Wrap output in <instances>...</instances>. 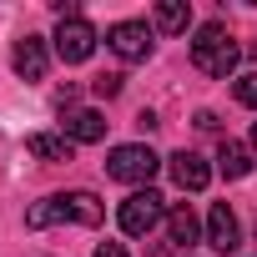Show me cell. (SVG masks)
Returning <instances> with one entry per match:
<instances>
[{
	"label": "cell",
	"mask_w": 257,
	"mask_h": 257,
	"mask_svg": "<svg viewBox=\"0 0 257 257\" xmlns=\"http://www.w3.org/2000/svg\"><path fill=\"white\" fill-rule=\"evenodd\" d=\"M172 177H177L182 192H202V187L212 182V167H207L197 152H177V157H172Z\"/></svg>",
	"instance_id": "obj_10"
},
{
	"label": "cell",
	"mask_w": 257,
	"mask_h": 257,
	"mask_svg": "<svg viewBox=\"0 0 257 257\" xmlns=\"http://www.w3.org/2000/svg\"><path fill=\"white\" fill-rule=\"evenodd\" d=\"M162 217H167V202H162V192H152V187H137L132 197L121 202V232H126V237H147Z\"/></svg>",
	"instance_id": "obj_4"
},
{
	"label": "cell",
	"mask_w": 257,
	"mask_h": 257,
	"mask_svg": "<svg viewBox=\"0 0 257 257\" xmlns=\"http://www.w3.org/2000/svg\"><path fill=\"white\" fill-rule=\"evenodd\" d=\"M91 51H96V26L86 16H66L56 26V56L66 66H81V61H91Z\"/></svg>",
	"instance_id": "obj_5"
},
{
	"label": "cell",
	"mask_w": 257,
	"mask_h": 257,
	"mask_svg": "<svg viewBox=\"0 0 257 257\" xmlns=\"http://www.w3.org/2000/svg\"><path fill=\"white\" fill-rule=\"evenodd\" d=\"M61 137H71V142H101V137H106V116H101V111H91V106H81V111H66V121H61Z\"/></svg>",
	"instance_id": "obj_9"
},
{
	"label": "cell",
	"mask_w": 257,
	"mask_h": 257,
	"mask_svg": "<svg viewBox=\"0 0 257 257\" xmlns=\"http://www.w3.org/2000/svg\"><path fill=\"white\" fill-rule=\"evenodd\" d=\"M232 91H237V101H242V106H252V111H257V71L237 76V86H232Z\"/></svg>",
	"instance_id": "obj_15"
},
{
	"label": "cell",
	"mask_w": 257,
	"mask_h": 257,
	"mask_svg": "<svg viewBox=\"0 0 257 257\" xmlns=\"http://www.w3.org/2000/svg\"><path fill=\"white\" fill-rule=\"evenodd\" d=\"M237 61H242V51H237V41L227 36V26L222 21H207L202 31H197V41H192V66L202 71V76H232L237 71Z\"/></svg>",
	"instance_id": "obj_2"
},
{
	"label": "cell",
	"mask_w": 257,
	"mask_h": 257,
	"mask_svg": "<svg viewBox=\"0 0 257 257\" xmlns=\"http://www.w3.org/2000/svg\"><path fill=\"white\" fill-rule=\"evenodd\" d=\"M187 21H192V6H187V0H162V6H157V31L182 36V31H187Z\"/></svg>",
	"instance_id": "obj_14"
},
{
	"label": "cell",
	"mask_w": 257,
	"mask_h": 257,
	"mask_svg": "<svg viewBox=\"0 0 257 257\" xmlns=\"http://www.w3.org/2000/svg\"><path fill=\"white\" fill-rule=\"evenodd\" d=\"M26 147H31V157H41V162H71V152H76L71 137H56V132H36Z\"/></svg>",
	"instance_id": "obj_13"
},
{
	"label": "cell",
	"mask_w": 257,
	"mask_h": 257,
	"mask_svg": "<svg viewBox=\"0 0 257 257\" xmlns=\"http://www.w3.org/2000/svg\"><path fill=\"white\" fill-rule=\"evenodd\" d=\"M106 207L91 197V192H66V197H46L36 207H26V227L41 232V227H56V222H81V227H101Z\"/></svg>",
	"instance_id": "obj_1"
},
{
	"label": "cell",
	"mask_w": 257,
	"mask_h": 257,
	"mask_svg": "<svg viewBox=\"0 0 257 257\" xmlns=\"http://www.w3.org/2000/svg\"><path fill=\"white\" fill-rule=\"evenodd\" d=\"M252 61H257V41H252Z\"/></svg>",
	"instance_id": "obj_19"
},
{
	"label": "cell",
	"mask_w": 257,
	"mask_h": 257,
	"mask_svg": "<svg viewBox=\"0 0 257 257\" xmlns=\"http://www.w3.org/2000/svg\"><path fill=\"white\" fill-rule=\"evenodd\" d=\"M106 46H111L121 61H147V56H152V31H147L142 21H116V26L106 31Z\"/></svg>",
	"instance_id": "obj_6"
},
{
	"label": "cell",
	"mask_w": 257,
	"mask_h": 257,
	"mask_svg": "<svg viewBox=\"0 0 257 257\" xmlns=\"http://www.w3.org/2000/svg\"><path fill=\"white\" fill-rule=\"evenodd\" d=\"M197 232H202V227H197V212H192L187 202H177V207L167 212V237H172L177 247H192V242H197Z\"/></svg>",
	"instance_id": "obj_12"
},
{
	"label": "cell",
	"mask_w": 257,
	"mask_h": 257,
	"mask_svg": "<svg viewBox=\"0 0 257 257\" xmlns=\"http://www.w3.org/2000/svg\"><path fill=\"white\" fill-rule=\"evenodd\" d=\"M11 66H16V76H21V81H41V76H46V66H51L46 41H41V36H21V41H16V51H11Z\"/></svg>",
	"instance_id": "obj_7"
},
{
	"label": "cell",
	"mask_w": 257,
	"mask_h": 257,
	"mask_svg": "<svg viewBox=\"0 0 257 257\" xmlns=\"http://www.w3.org/2000/svg\"><path fill=\"white\" fill-rule=\"evenodd\" d=\"M252 147H257V121H252Z\"/></svg>",
	"instance_id": "obj_18"
},
{
	"label": "cell",
	"mask_w": 257,
	"mask_h": 257,
	"mask_svg": "<svg viewBox=\"0 0 257 257\" xmlns=\"http://www.w3.org/2000/svg\"><path fill=\"white\" fill-rule=\"evenodd\" d=\"M96 91H101V96H116V91H121V76H96Z\"/></svg>",
	"instance_id": "obj_16"
},
{
	"label": "cell",
	"mask_w": 257,
	"mask_h": 257,
	"mask_svg": "<svg viewBox=\"0 0 257 257\" xmlns=\"http://www.w3.org/2000/svg\"><path fill=\"white\" fill-rule=\"evenodd\" d=\"M217 172H222L227 182L247 177V172H252V147H242V142H222V147H217Z\"/></svg>",
	"instance_id": "obj_11"
},
{
	"label": "cell",
	"mask_w": 257,
	"mask_h": 257,
	"mask_svg": "<svg viewBox=\"0 0 257 257\" xmlns=\"http://www.w3.org/2000/svg\"><path fill=\"white\" fill-rule=\"evenodd\" d=\"M207 242H212L217 252H237L242 227H237V217H232V207H227V202H217V207L207 212Z\"/></svg>",
	"instance_id": "obj_8"
},
{
	"label": "cell",
	"mask_w": 257,
	"mask_h": 257,
	"mask_svg": "<svg viewBox=\"0 0 257 257\" xmlns=\"http://www.w3.org/2000/svg\"><path fill=\"white\" fill-rule=\"evenodd\" d=\"M157 167H162V157H157L152 147H142V142H126V147H116V152L106 157V172H111L116 182H132V187H147V182L157 177Z\"/></svg>",
	"instance_id": "obj_3"
},
{
	"label": "cell",
	"mask_w": 257,
	"mask_h": 257,
	"mask_svg": "<svg viewBox=\"0 0 257 257\" xmlns=\"http://www.w3.org/2000/svg\"><path fill=\"white\" fill-rule=\"evenodd\" d=\"M91 257H126V247H121V242H101Z\"/></svg>",
	"instance_id": "obj_17"
}]
</instances>
